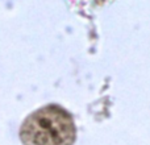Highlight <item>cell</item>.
<instances>
[{
  "instance_id": "1",
  "label": "cell",
  "mask_w": 150,
  "mask_h": 145,
  "mask_svg": "<svg viewBox=\"0 0 150 145\" xmlns=\"http://www.w3.org/2000/svg\"><path fill=\"white\" fill-rule=\"evenodd\" d=\"M76 127L69 111L49 104L30 114L20 128L24 145H74Z\"/></svg>"
}]
</instances>
